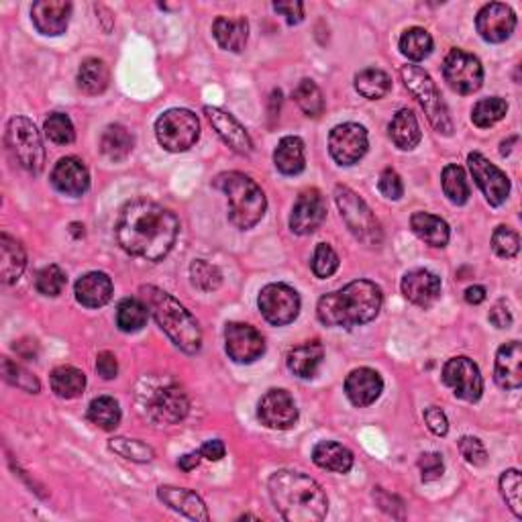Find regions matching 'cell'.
<instances>
[{"instance_id": "obj_1", "label": "cell", "mask_w": 522, "mask_h": 522, "mask_svg": "<svg viewBox=\"0 0 522 522\" xmlns=\"http://www.w3.org/2000/svg\"><path fill=\"white\" fill-rule=\"evenodd\" d=\"M125 254L146 261H162L176 246L180 221L172 210L149 200H133L121 210L115 226Z\"/></svg>"}, {"instance_id": "obj_2", "label": "cell", "mask_w": 522, "mask_h": 522, "mask_svg": "<svg viewBox=\"0 0 522 522\" xmlns=\"http://www.w3.org/2000/svg\"><path fill=\"white\" fill-rule=\"evenodd\" d=\"M269 496L280 517L288 522H321L326 517V494L302 471L280 469L269 477Z\"/></svg>"}, {"instance_id": "obj_3", "label": "cell", "mask_w": 522, "mask_h": 522, "mask_svg": "<svg viewBox=\"0 0 522 522\" xmlns=\"http://www.w3.org/2000/svg\"><path fill=\"white\" fill-rule=\"evenodd\" d=\"M382 302L380 286L369 280H356L341 290L325 294L316 305V316L325 326L353 328L372 323L380 315Z\"/></svg>"}, {"instance_id": "obj_4", "label": "cell", "mask_w": 522, "mask_h": 522, "mask_svg": "<svg viewBox=\"0 0 522 522\" xmlns=\"http://www.w3.org/2000/svg\"><path fill=\"white\" fill-rule=\"evenodd\" d=\"M141 300L162 331L170 336L176 347L188 356H195L202 347V331L195 316L184 308L172 294L157 288V286H143Z\"/></svg>"}, {"instance_id": "obj_5", "label": "cell", "mask_w": 522, "mask_h": 522, "mask_svg": "<svg viewBox=\"0 0 522 522\" xmlns=\"http://www.w3.org/2000/svg\"><path fill=\"white\" fill-rule=\"evenodd\" d=\"M139 415L157 427L178 425L186 418L190 402L182 386L167 376H147L135 390Z\"/></svg>"}, {"instance_id": "obj_6", "label": "cell", "mask_w": 522, "mask_h": 522, "mask_svg": "<svg viewBox=\"0 0 522 522\" xmlns=\"http://www.w3.org/2000/svg\"><path fill=\"white\" fill-rule=\"evenodd\" d=\"M229 200V221L241 231H249L264 218L267 198L259 184L241 172H225L215 180Z\"/></svg>"}, {"instance_id": "obj_7", "label": "cell", "mask_w": 522, "mask_h": 522, "mask_svg": "<svg viewBox=\"0 0 522 522\" xmlns=\"http://www.w3.org/2000/svg\"><path fill=\"white\" fill-rule=\"evenodd\" d=\"M404 86L408 88L412 96L418 100V105L423 106V111L427 115L428 123L433 125V129L441 135H453V121L451 115L447 111V105L441 96L439 88L433 82L431 75H428L420 65H404L400 70Z\"/></svg>"}, {"instance_id": "obj_8", "label": "cell", "mask_w": 522, "mask_h": 522, "mask_svg": "<svg viewBox=\"0 0 522 522\" xmlns=\"http://www.w3.org/2000/svg\"><path fill=\"white\" fill-rule=\"evenodd\" d=\"M335 202L341 210V216L347 229L351 231L353 237L359 243H364L366 247H377L384 239L382 225L377 221L372 208L367 206V202L361 198L357 192H353L347 186H336L335 188Z\"/></svg>"}, {"instance_id": "obj_9", "label": "cell", "mask_w": 522, "mask_h": 522, "mask_svg": "<svg viewBox=\"0 0 522 522\" xmlns=\"http://www.w3.org/2000/svg\"><path fill=\"white\" fill-rule=\"evenodd\" d=\"M6 147L25 172L39 174L45 164V149L35 125L25 116H13L6 125Z\"/></svg>"}, {"instance_id": "obj_10", "label": "cell", "mask_w": 522, "mask_h": 522, "mask_svg": "<svg viewBox=\"0 0 522 522\" xmlns=\"http://www.w3.org/2000/svg\"><path fill=\"white\" fill-rule=\"evenodd\" d=\"M156 137L166 151L180 154L196 146L200 137L198 116L188 108H172L156 121Z\"/></svg>"}, {"instance_id": "obj_11", "label": "cell", "mask_w": 522, "mask_h": 522, "mask_svg": "<svg viewBox=\"0 0 522 522\" xmlns=\"http://www.w3.org/2000/svg\"><path fill=\"white\" fill-rule=\"evenodd\" d=\"M443 75L457 95H474L484 84V65L474 54L451 49L443 62Z\"/></svg>"}, {"instance_id": "obj_12", "label": "cell", "mask_w": 522, "mask_h": 522, "mask_svg": "<svg viewBox=\"0 0 522 522\" xmlns=\"http://www.w3.org/2000/svg\"><path fill=\"white\" fill-rule=\"evenodd\" d=\"M257 306L269 325L284 326L296 321L300 313V296L288 284H267L259 292Z\"/></svg>"}, {"instance_id": "obj_13", "label": "cell", "mask_w": 522, "mask_h": 522, "mask_svg": "<svg viewBox=\"0 0 522 522\" xmlns=\"http://www.w3.org/2000/svg\"><path fill=\"white\" fill-rule=\"evenodd\" d=\"M443 382L449 386L457 398L466 402H477L484 394V377L474 359L466 356L453 357L443 367Z\"/></svg>"}, {"instance_id": "obj_14", "label": "cell", "mask_w": 522, "mask_h": 522, "mask_svg": "<svg viewBox=\"0 0 522 522\" xmlns=\"http://www.w3.org/2000/svg\"><path fill=\"white\" fill-rule=\"evenodd\" d=\"M367 131L357 123H343L328 135V151L339 166H353L367 154Z\"/></svg>"}, {"instance_id": "obj_15", "label": "cell", "mask_w": 522, "mask_h": 522, "mask_svg": "<svg viewBox=\"0 0 522 522\" xmlns=\"http://www.w3.org/2000/svg\"><path fill=\"white\" fill-rule=\"evenodd\" d=\"M467 166L479 190L484 192L486 200L490 202L492 206L504 205L510 195L508 176L504 174L500 167H496L490 159H486L482 154H477V151L467 156Z\"/></svg>"}, {"instance_id": "obj_16", "label": "cell", "mask_w": 522, "mask_h": 522, "mask_svg": "<svg viewBox=\"0 0 522 522\" xmlns=\"http://www.w3.org/2000/svg\"><path fill=\"white\" fill-rule=\"evenodd\" d=\"M225 349L235 364H254L266 351V341L256 326L231 323L225 328Z\"/></svg>"}, {"instance_id": "obj_17", "label": "cell", "mask_w": 522, "mask_h": 522, "mask_svg": "<svg viewBox=\"0 0 522 522\" xmlns=\"http://www.w3.org/2000/svg\"><path fill=\"white\" fill-rule=\"evenodd\" d=\"M257 417L267 428H274V431H288V428L296 425L298 408L290 392L274 388L261 396Z\"/></svg>"}, {"instance_id": "obj_18", "label": "cell", "mask_w": 522, "mask_h": 522, "mask_svg": "<svg viewBox=\"0 0 522 522\" xmlns=\"http://www.w3.org/2000/svg\"><path fill=\"white\" fill-rule=\"evenodd\" d=\"M476 29L487 44H502L517 29V15L508 5L490 3L477 13Z\"/></svg>"}, {"instance_id": "obj_19", "label": "cell", "mask_w": 522, "mask_h": 522, "mask_svg": "<svg viewBox=\"0 0 522 522\" xmlns=\"http://www.w3.org/2000/svg\"><path fill=\"white\" fill-rule=\"evenodd\" d=\"M325 218H326L325 198L321 192L310 188L302 192L296 202H294L290 215V229L296 235H310L316 229H321Z\"/></svg>"}, {"instance_id": "obj_20", "label": "cell", "mask_w": 522, "mask_h": 522, "mask_svg": "<svg viewBox=\"0 0 522 522\" xmlns=\"http://www.w3.org/2000/svg\"><path fill=\"white\" fill-rule=\"evenodd\" d=\"M205 115L208 123L213 125V129L218 133V137H221L235 154L249 156L251 151H254V141H251L249 133L231 113H226L218 106H205Z\"/></svg>"}, {"instance_id": "obj_21", "label": "cell", "mask_w": 522, "mask_h": 522, "mask_svg": "<svg viewBox=\"0 0 522 522\" xmlns=\"http://www.w3.org/2000/svg\"><path fill=\"white\" fill-rule=\"evenodd\" d=\"M72 16V3L65 0H39L31 6V21L41 35H62Z\"/></svg>"}, {"instance_id": "obj_22", "label": "cell", "mask_w": 522, "mask_h": 522, "mask_svg": "<svg viewBox=\"0 0 522 522\" xmlns=\"http://www.w3.org/2000/svg\"><path fill=\"white\" fill-rule=\"evenodd\" d=\"M52 184L65 196L78 198L86 195L90 188L88 167L78 157H62L52 172Z\"/></svg>"}, {"instance_id": "obj_23", "label": "cell", "mask_w": 522, "mask_h": 522, "mask_svg": "<svg viewBox=\"0 0 522 522\" xmlns=\"http://www.w3.org/2000/svg\"><path fill=\"white\" fill-rule=\"evenodd\" d=\"M384 392V380L382 376L372 367H359L353 369L345 380V394L351 400L353 407L366 408L380 398Z\"/></svg>"}, {"instance_id": "obj_24", "label": "cell", "mask_w": 522, "mask_h": 522, "mask_svg": "<svg viewBox=\"0 0 522 522\" xmlns=\"http://www.w3.org/2000/svg\"><path fill=\"white\" fill-rule=\"evenodd\" d=\"M402 294L420 308L433 306L441 296V277L428 269H412L402 277Z\"/></svg>"}, {"instance_id": "obj_25", "label": "cell", "mask_w": 522, "mask_h": 522, "mask_svg": "<svg viewBox=\"0 0 522 522\" xmlns=\"http://www.w3.org/2000/svg\"><path fill=\"white\" fill-rule=\"evenodd\" d=\"M494 380L502 390H518L522 386V345L510 341L496 353Z\"/></svg>"}, {"instance_id": "obj_26", "label": "cell", "mask_w": 522, "mask_h": 522, "mask_svg": "<svg viewBox=\"0 0 522 522\" xmlns=\"http://www.w3.org/2000/svg\"><path fill=\"white\" fill-rule=\"evenodd\" d=\"M157 498L162 500L166 507L180 512L182 517L192 520L206 522L210 518L208 510L196 492L188 490V487H174V486H162L157 490Z\"/></svg>"}, {"instance_id": "obj_27", "label": "cell", "mask_w": 522, "mask_h": 522, "mask_svg": "<svg viewBox=\"0 0 522 522\" xmlns=\"http://www.w3.org/2000/svg\"><path fill=\"white\" fill-rule=\"evenodd\" d=\"M113 298V280L105 272H90L75 282V300L86 308H100Z\"/></svg>"}, {"instance_id": "obj_28", "label": "cell", "mask_w": 522, "mask_h": 522, "mask_svg": "<svg viewBox=\"0 0 522 522\" xmlns=\"http://www.w3.org/2000/svg\"><path fill=\"white\" fill-rule=\"evenodd\" d=\"M323 359H325L323 345L318 341H308L290 349L286 364H288V369L294 376L302 377V380H308V377L316 376Z\"/></svg>"}, {"instance_id": "obj_29", "label": "cell", "mask_w": 522, "mask_h": 522, "mask_svg": "<svg viewBox=\"0 0 522 522\" xmlns=\"http://www.w3.org/2000/svg\"><path fill=\"white\" fill-rule=\"evenodd\" d=\"M213 35L216 44L226 52L239 54L249 39V23L247 19H229V16H216L213 23Z\"/></svg>"}, {"instance_id": "obj_30", "label": "cell", "mask_w": 522, "mask_h": 522, "mask_svg": "<svg viewBox=\"0 0 522 522\" xmlns=\"http://www.w3.org/2000/svg\"><path fill=\"white\" fill-rule=\"evenodd\" d=\"M27 266V256H25L23 246L11 235H0V276L5 284H15L25 272Z\"/></svg>"}, {"instance_id": "obj_31", "label": "cell", "mask_w": 522, "mask_h": 522, "mask_svg": "<svg viewBox=\"0 0 522 522\" xmlns=\"http://www.w3.org/2000/svg\"><path fill=\"white\" fill-rule=\"evenodd\" d=\"M410 226L420 241H425L431 247H445L449 243L451 231L449 225L441 216L431 213H415L410 216Z\"/></svg>"}, {"instance_id": "obj_32", "label": "cell", "mask_w": 522, "mask_h": 522, "mask_svg": "<svg viewBox=\"0 0 522 522\" xmlns=\"http://www.w3.org/2000/svg\"><path fill=\"white\" fill-rule=\"evenodd\" d=\"M420 137H423V133H420L417 115L408 108H400L390 123V139L394 146L402 151H410L418 146Z\"/></svg>"}, {"instance_id": "obj_33", "label": "cell", "mask_w": 522, "mask_h": 522, "mask_svg": "<svg viewBox=\"0 0 522 522\" xmlns=\"http://www.w3.org/2000/svg\"><path fill=\"white\" fill-rule=\"evenodd\" d=\"M274 164L284 176H296L306 167L305 143L300 137H284L274 151Z\"/></svg>"}, {"instance_id": "obj_34", "label": "cell", "mask_w": 522, "mask_h": 522, "mask_svg": "<svg viewBox=\"0 0 522 522\" xmlns=\"http://www.w3.org/2000/svg\"><path fill=\"white\" fill-rule=\"evenodd\" d=\"M313 461L321 469L335 471V474H347L353 467V453L343 447L341 443L335 441H321L313 449Z\"/></svg>"}, {"instance_id": "obj_35", "label": "cell", "mask_w": 522, "mask_h": 522, "mask_svg": "<svg viewBox=\"0 0 522 522\" xmlns=\"http://www.w3.org/2000/svg\"><path fill=\"white\" fill-rule=\"evenodd\" d=\"M133 146H135L133 135L129 133L127 127H123V125H108L103 133V137H100V151H103V156L106 159H111L115 164L127 159L131 156Z\"/></svg>"}, {"instance_id": "obj_36", "label": "cell", "mask_w": 522, "mask_h": 522, "mask_svg": "<svg viewBox=\"0 0 522 522\" xmlns=\"http://www.w3.org/2000/svg\"><path fill=\"white\" fill-rule=\"evenodd\" d=\"M108 82H111V72H108V65L103 60L88 57V60L82 62L78 70V86L86 92V95H103L108 88Z\"/></svg>"}, {"instance_id": "obj_37", "label": "cell", "mask_w": 522, "mask_h": 522, "mask_svg": "<svg viewBox=\"0 0 522 522\" xmlns=\"http://www.w3.org/2000/svg\"><path fill=\"white\" fill-rule=\"evenodd\" d=\"M52 390L55 396H60L64 400H74L82 396L86 390V376H84L78 367L72 366H60L52 372Z\"/></svg>"}, {"instance_id": "obj_38", "label": "cell", "mask_w": 522, "mask_h": 522, "mask_svg": "<svg viewBox=\"0 0 522 522\" xmlns=\"http://www.w3.org/2000/svg\"><path fill=\"white\" fill-rule=\"evenodd\" d=\"M88 420L103 431H115L121 423V407L113 396H98L90 402Z\"/></svg>"}, {"instance_id": "obj_39", "label": "cell", "mask_w": 522, "mask_h": 522, "mask_svg": "<svg viewBox=\"0 0 522 522\" xmlns=\"http://www.w3.org/2000/svg\"><path fill=\"white\" fill-rule=\"evenodd\" d=\"M400 52L402 55H407L412 62H423L425 57L433 54L435 41L431 37V33L423 27H410L402 33L400 37Z\"/></svg>"}, {"instance_id": "obj_40", "label": "cell", "mask_w": 522, "mask_h": 522, "mask_svg": "<svg viewBox=\"0 0 522 522\" xmlns=\"http://www.w3.org/2000/svg\"><path fill=\"white\" fill-rule=\"evenodd\" d=\"M392 88L390 75L380 67H367L356 75V90L367 100H380Z\"/></svg>"}, {"instance_id": "obj_41", "label": "cell", "mask_w": 522, "mask_h": 522, "mask_svg": "<svg viewBox=\"0 0 522 522\" xmlns=\"http://www.w3.org/2000/svg\"><path fill=\"white\" fill-rule=\"evenodd\" d=\"M149 310L146 302L137 298H125L116 306V326L123 333H137L147 323Z\"/></svg>"}, {"instance_id": "obj_42", "label": "cell", "mask_w": 522, "mask_h": 522, "mask_svg": "<svg viewBox=\"0 0 522 522\" xmlns=\"http://www.w3.org/2000/svg\"><path fill=\"white\" fill-rule=\"evenodd\" d=\"M441 182H443V192L445 196L449 198V202L457 206H463L471 196V188H469V182H467V176L463 172V167L456 166V164H449L445 166L443 176H441Z\"/></svg>"}, {"instance_id": "obj_43", "label": "cell", "mask_w": 522, "mask_h": 522, "mask_svg": "<svg viewBox=\"0 0 522 522\" xmlns=\"http://www.w3.org/2000/svg\"><path fill=\"white\" fill-rule=\"evenodd\" d=\"M294 100L300 106V111L305 113L310 119H318L325 111V96L321 88L316 86L313 80H300L298 86L294 88Z\"/></svg>"}, {"instance_id": "obj_44", "label": "cell", "mask_w": 522, "mask_h": 522, "mask_svg": "<svg viewBox=\"0 0 522 522\" xmlns=\"http://www.w3.org/2000/svg\"><path fill=\"white\" fill-rule=\"evenodd\" d=\"M507 113H508V105L504 98H498V96L484 98V100H479V103L474 106V111H471V123H474L479 129H487V127H494L498 121H502L504 116H507Z\"/></svg>"}, {"instance_id": "obj_45", "label": "cell", "mask_w": 522, "mask_h": 522, "mask_svg": "<svg viewBox=\"0 0 522 522\" xmlns=\"http://www.w3.org/2000/svg\"><path fill=\"white\" fill-rule=\"evenodd\" d=\"M108 449L116 453V456H121L123 459L135 463H149L156 457L154 447H149L147 443L139 439H127V437H115V439L108 441Z\"/></svg>"}, {"instance_id": "obj_46", "label": "cell", "mask_w": 522, "mask_h": 522, "mask_svg": "<svg viewBox=\"0 0 522 522\" xmlns=\"http://www.w3.org/2000/svg\"><path fill=\"white\" fill-rule=\"evenodd\" d=\"M190 280L202 292H215L223 284V274L216 266L205 259H195L190 266Z\"/></svg>"}, {"instance_id": "obj_47", "label": "cell", "mask_w": 522, "mask_h": 522, "mask_svg": "<svg viewBox=\"0 0 522 522\" xmlns=\"http://www.w3.org/2000/svg\"><path fill=\"white\" fill-rule=\"evenodd\" d=\"M3 376L8 384L15 386V388L23 390V392L37 394L41 390V384H39L37 377L29 374L23 366L15 364V361L8 359V357L3 359Z\"/></svg>"}, {"instance_id": "obj_48", "label": "cell", "mask_w": 522, "mask_h": 522, "mask_svg": "<svg viewBox=\"0 0 522 522\" xmlns=\"http://www.w3.org/2000/svg\"><path fill=\"white\" fill-rule=\"evenodd\" d=\"M45 135L49 141L57 143V146H70L75 139V129L74 123L67 115L64 113H54L45 119Z\"/></svg>"}, {"instance_id": "obj_49", "label": "cell", "mask_w": 522, "mask_h": 522, "mask_svg": "<svg viewBox=\"0 0 522 522\" xmlns=\"http://www.w3.org/2000/svg\"><path fill=\"white\" fill-rule=\"evenodd\" d=\"M67 284V277L64 274V269L60 266H47L41 269L35 280V288L44 296H60Z\"/></svg>"}, {"instance_id": "obj_50", "label": "cell", "mask_w": 522, "mask_h": 522, "mask_svg": "<svg viewBox=\"0 0 522 522\" xmlns=\"http://www.w3.org/2000/svg\"><path fill=\"white\" fill-rule=\"evenodd\" d=\"M520 490H522V479L518 469L504 471L500 477V492L502 498L507 500L508 508L515 512L518 518H522V502H520Z\"/></svg>"}, {"instance_id": "obj_51", "label": "cell", "mask_w": 522, "mask_h": 522, "mask_svg": "<svg viewBox=\"0 0 522 522\" xmlns=\"http://www.w3.org/2000/svg\"><path fill=\"white\" fill-rule=\"evenodd\" d=\"M492 249L498 257H504V259L517 257L518 251H520L518 233L512 231L510 226L500 225L492 235Z\"/></svg>"}, {"instance_id": "obj_52", "label": "cell", "mask_w": 522, "mask_h": 522, "mask_svg": "<svg viewBox=\"0 0 522 522\" xmlns=\"http://www.w3.org/2000/svg\"><path fill=\"white\" fill-rule=\"evenodd\" d=\"M339 269V256L328 246V243H318L313 256V272L316 277H331Z\"/></svg>"}, {"instance_id": "obj_53", "label": "cell", "mask_w": 522, "mask_h": 522, "mask_svg": "<svg viewBox=\"0 0 522 522\" xmlns=\"http://www.w3.org/2000/svg\"><path fill=\"white\" fill-rule=\"evenodd\" d=\"M459 451H461L463 459H466L469 466L482 467L487 463V451L484 447V443L479 441L477 437H461Z\"/></svg>"}, {"instance_id": "obj_54", "label": "cell", "mask_w": 522, "mask_h": 522, "mask_svg": "<svg viewBox=\"0 0 522 522\" xmlns=\"http://www.w3.org/2000/svg\"><path fill=\"white\" fill-rule=\"evenodd\" d=\"M418 467L423 482H435V479H439L443 476L445 463L439 453H423L418 459Z\"/></svg>"}, {"instance_id": "obj_55", "label": "cell", "mask_w": 522, "mask_h": 522, "mask_svg": "<svg viewBox=\"0 0 522 522\" xmlns=\"http://www.w3.org/2000/svg\"><path fill=\"white\" fill-rule=\"evenodd\" d=\"M377 188H380L382 196H386L388 200H400L404 196L402 178L398 176V172L392 170V167L382 172L380 182H377Z\"/></svg>"}, {"instance_id": "obj_56", "label": "cell", "mask_w": 522, "mask_h": 522, "mask_svg": "<svg viewBox=\"0 0 522 522\" xmlns=\"http://www.w3.org/2000/svg\"><path fill=\"white\" fill-rule=\"evenodd\" d=\"M374 498L377 502V507H380L384 512H388L390 517L404 518V502L400 498H396V496H390L388 492H384L382 487H376Z\"/></svg>"}, {"instance_id": "obj_57", "label": "cell", "mask_w": 522, "mask_h": 522, "mask_svg": "<svg viewBox=\"0 0 522 522\" xmlns=\"http://www.w3.org/2000/svg\"><path fill=\"white\" fill-rule=\"evenodd\" d=\"M425 423L428 427V431L437 437H445L449 433V420L445 417V412L437 407H431L425 410Z\"/></svg>"}, {"instance_id": "obj_58", "label": "cell", "mask_w": 522, "mask_h": 522, "mask_svg": "<svg viewBox=\"0 0 522 522\" xmlns=\"http://www.w3.org/2000/svg\"><path fill=\"white\" fill-rule=\"evenodd\" d=\"M274 11L286 16L288 25H298L305 21V5L298 0H286V3H274Z\"/></svg>"}, {"instance_id": "obj_59", "label": "cell", "mask_w": 522, "mask_h": 522, "mask_svg": "<svg viewBox=\"0 0 522 522\" xmlns=\"http://www.w3.org/2000/svg\"><path fill=\"white\" fill-rule=\"evenodd\" d=\"M96 372L100 377H103V380H115L116 374H119V361H116L115 353H111V351L98 353Z\"/></svg>"}, {"instance_id": "obj_60", "label": "cell", "mask_w": 522, "mask_h": 522, "mask_svg": "<svg viewBox=\"0 0 522 522\" xmlns=\"http://www.w3.org/2000/svg\"><path fill=\"white\" fill-rule=\"evenodd\" d=\"M490 323L496 328H508L512 325V313H510V308H508L507 302H504V300L496 302L494 308L490 310Z\"/></svg>"}, {"instance_id": "obj_61", "label": "cell", "mask_w": 522, "mask_h": 522, "mask_svg": "<svg viewBox=\"0 0 522 522\" xmlns=\"http://www.w3.org/2000/svg\"><path fill=\"white\" fill-rule=\"evenodd\" d=\"M200 451V456L208 459V461H221L225 457V443L223 441H218V439H213V441H206L202 447L198 449Z\"/></svg>"}, {"instance_id": "obj_62", "label": "cell", "mask_w": 522, "mask_h": 522, "mask_svg": "<svg viewBox=\"0 0 522 522\" xmlns=\"http://www.w3.org/2000/svg\"><path fill=\"white\" fill-rule=\"evenodd\" d=\"M486 288L484 286H469L466 290V302L467 305H482L486 300Z\"/></svg>"}, {"instance_id": "obj_63", "label": "cell", "mask_w": 522, "mask_h": 522, "mask_svg": "<svg viewBox=\"0 0 522 522\" xmlns=\"http://www.w3.org/2000/svg\"><path fill=\"white\" fill-rule=\"evenodd\" d=\"M200 459H202L200 451L186 453V456H182V457L178 459V467H180L182 471H192V469H196V467H198Z\"/></svg>"}, {"instance_id": "obj_64", "label": "cell", "mask_w": 522, "mask_h": 522, "mask_svg": "<svg viewBox=\"0 0 522 522\" xmlns=\"http://www.w3.org/2000/svg\"><path fill=\"white\" fill-rule=\"evenodd\" d=\"M512 143H517V137H510L508 141H502V146H500V154H502V156H508V154H510V149H512L510 146H512Z\"/></svg>"}]
</instances>
